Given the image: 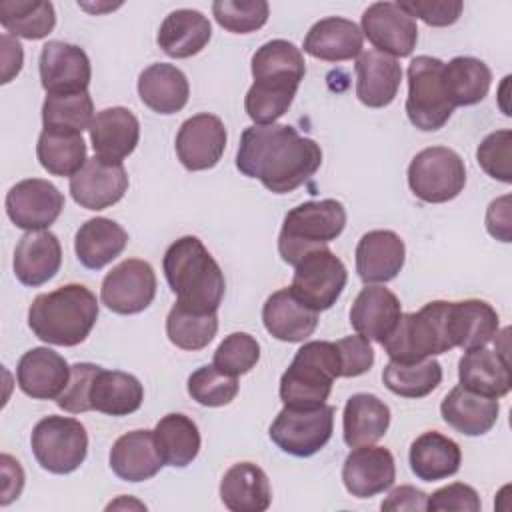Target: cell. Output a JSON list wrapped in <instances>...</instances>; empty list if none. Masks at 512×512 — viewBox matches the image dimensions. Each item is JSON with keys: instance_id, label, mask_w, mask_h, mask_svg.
Here are the masks:
<instances>
[{"instance_id": "cell-1", "label": "cell", "mask_w": 512, "mask_h": 512, "mask_svg": "<svg viewBox=\"0 0 512 512\" xmlns=\"http://www.w3.org/2000/svg\"><path fill=\"white\" fill-rule=\"evenodd\" d=\"M322 164L320 146L288 124H254L240 136L236 168L274 194L308 182Z\"/></svg>"}, {"instance_id": "cell-2", "label": "cell", "mask_w": 512, "mask_h": 512, "mask_svg": "<svg viewBox=\"0 0 512 512\" xmlns=\"http://www.w3.org/2000/svg\"><path fill=\"white\" fill-rule=\"evenodd\" d=\"M162 270L176 302L194 312H216L226 290L224 274L196 236H182L164 254Z\"/></svg>"}, {"instance_id": "cell-3", "label": "cell", "mask_w": 512, "mask_h": 512, "mask_svg": "<svg viewBox=\"0 0 512 512\" xmlns=\"http://www.w3.org/2000/svg\"><path fill=\"white\" fill-rule=\"evenodd\" d=\"M98 320L96 294L84 284H66L38 294L28 308V326L36 338L54 346H76Z\"/></svg>"}, {"instance_id": "cell-4", "label": "cell", "mask_w": 512, "mask_h": 512, "mask_svg": "<svg viewBox=\"0 0 512 512\" xmlns=\"http://www.w3.org/2000/svg\"><path fill=\"white\" fill-rule=\"evenodd\" d=\"M452 302L434 300L418 312L402 314L394 330L380 342L390 360L420 362L444 354L454 346Z\"/></svg>"}, {"instance_id": "cell-5", "label": "cell", "mask_w": 512, "mask_h": 512, "mask_svg": "<svg viewBox=\"0 0 512 512\" xmlns=\"http://www.w3.org/2000/svg\"><path fill=\"white\" fill-rule=\"evenodd\" d=\"M336 378H340L336 342H306L280 378V400L290 408H318L326 404Z\"/></svg>"}, {"instance_id": "cell-6", "label": "cell", "mask_w": 512, "mask_h": 512, "mask_svg": "<svg viewBox=\"0 0 512 512\" xmlns=\"http://www.w3.org/2000/svg\"><path fill=\"white\" fill-rule=\"evenodd\" d=\"M346 226V208L334 198L310 200L284 216L278 252L286 264L296 266L304 254L336 240Z\"/></svg>"}, {"instance_id": "cell-7", "label": "cell", "mask_w": 512, "mask_h": 512, "mask_svg": "<svg viewBox=\"0 0 512 512\" xmlns=\"http://www.w3.org/2000/svg\"><path fill=\"white\" fill-rule=\"evenodd\" d=\"M442 72L444 62L434 56H416L408 64L406 114L412 126L422 132L440 130L454 112Z\"/></svg>"}, {"instance_id": "cell-8", "label": "cell", "mask_w": 512, "mask_h": 512, "mask_svg": "<svg viewBox=\"0 0 512 512\" xmlns=\"http://www.w3.org/2000/svg\"><path fill=\"white\" fill-rule=\"evenodd\" d=\"M36 462L52 474H70L88 454V434L80 420L68 416L42 418L30 436Z\"/></svg>"}, {"instance_id": "cell-9", "label": "cell", "mask_w": 512, "mask_h": 512, "mask_svg": "<svg viewBox=\"0 0 512 512\" xmlns=\"http://www.w3.org/2000/svg\"><path fill=\"white\" fill-rule=\"evenodd\" d=\"M466 184V166L458 152L446 146L420 150L408 166V186L416 198L430 204L454 200Z\"/></svg>"}, {"instance_id": "cell-10", "label": "cell", "mask_w": 512, "mask_h": 512, "mask_svg": "<svg viewBox=\"0 0 512 512\" xmlns=\"http://www.w3.org/2000/svg\"><path fill=\"white\" fill-rule=\"evenodd\" d=\"M334 430V406L290 408L284 406L270 426V440L286 454L308 458L320 452Z\"/></svg>"}, {"instance_id": "cell-11", "label": "cell", "mask_w": 512, "mask_h": 512, "mask_svg": "<svg viewBox=\"0 0 512 512\" xmlns=\"http://www.w3.org/2000/svg\"><path fill=\"white\" fill-rule=\"evenodd\" d=\"M306 74V62L292 42L276 38L262 44L252 56L254 84L250 90L280 98L294 100L296 90Z\"/></svg>"}, {"instance_id": "cell-12", "label": "cell", "mask_w": 512, "mask_h": 512, "mask_svg": "<svg viewBox=\"0 0 512 512\" xmlns=\"http://www.w3.org/2000/svg\"><path fill=\"white\" fill-rule=\"evenodd\" d=\"M294 268L290 290L316 312L332 308L348 282L344 262L326 246L304 254Z\"/></svg>"}, {"instance_id": "cell-13", "label": "cell", "mask_w": 512, "mask_h": 512, "mask_svg": "<svg viewBox=\"0 0 512 512\" xmlns=\"http://www.w3.org/2000/svg\"><path fill=\"white\" fill-rule=\"evenodd\" d=\"M156 296L154 268L140 258H126L102 280V304L122 316L146 310Z\"/></svg>"}, {"instance_id": "cell-14", "label": "cell", "mask_w": 512, "mask_h": 512, "mask_svg": "<svg viewBox=\"0 0 512 512\" xmlns=\"http://www.w3.org/2000/svg\"><path fill=\"white\" fill-rule=\"evenodd\" d=\"M64 210L62 192L48 180L28 178L14 184L6 194V214L16 228L46 230Z\"/></svg>"}, {"instance_id": "cell-15", "label": "cell", "mask_w": 512, "mask_h": 512, "mask_svg": "<svg viewBox=\"0 0 512 512\" xmlns=\"http://www.w3.org/2000/svg\"><path fill=\"white\" fill-rule=\"evenodd\" d=\"M362 36L388 56H410L418 42L416 20L396 2H374L362 14Z\"/></svg>"}, {"instance_id": "cell-16", "label": "cell", "mask_w": 512, "mask_h": 512, "mask_svg": "<svg viewBox=\"0 0 512 512\" xmlns=\"http://www.w3.org/2000/svg\"><path fill=\"white\" fill-rule=\"evenodd\" d=\"M38 70L46 94L86 92L92 78L88 54L80 46L62 40H50L42 46Z\"/></svg>"}, {"instance_id": "cell-17", "label": "cell", "mask_w": 512, "mask_h": 512, "mask_svg": "<svg viewBox=\"0 0 512 512\" xmlns=\"http://www.w3.org/2000/svg\"><path fill=\"white\" fill-rule=\"evenodd\" d=\"M224 122L214 114H196L182 122L176 134V154L180 164L190 170L214 168L226 150Z\"/></svg>"}, {"instance_id": "cell-18", "label": "cell", "mask_w": 512, "mask_h": 512, "mask_svg": "<svg viewBox=\"0 0 512 512\" xmlns=\"http://www.w3.org/2000/svg\"><path fill=\"white\" fill-rule=\"evenodd\" d=\"M128 190V174L122 162H106L98 156L70 178V194L74 202L86 210H104L124 198Z\"/></svg>"}, {"instance_id": "cell-19", "label": "cell", "mask_w": 512, "mask_h": 512, "mask_svg": "<svg viewBox=\"0 0 512 512\" xmlns=\"http://www.w3.org/2000/svg\"><path fill=\"white\" fill-rule=\"evenodd\" d=\"M396 480L394 456L384 446H356L344 460L342 482L356 498H372L388 490Z\"/></svg>"}, {"instance_id": "cell-20", "label": "cell", "mask_w": 512, "mask_h": 512, "mask_svg": "<svg viewBox=\"0 0 512 512\" xmlns=\"http://www.w3.org/2000/svg\"><path fill=\"white\" fill-rule=\"evenodd\" d=\"M70 380L68 362L54 350L38 346L22 354L16 366L18 388L34 400H56Z\"/></svg>"}, {"instance_id": "cell-21", "label": "cell", "mask_w": 512, "mask_h": 512, "mask_svg": "<svg viewBox=\"0 0 512 512\" xmlns=\"http://www.w3.org/2000/svg\"><path fill=\"white\" fill-rule=\"evenodd\" d=\"M88 132L94 156L106 162H122L138 146L140 122L128 108L112 106L96 112Z\"/></svg>"}, {"instance_id": "cell-22", "label": "cell", "mask_w": 512, "mask_h": 512, "mask_svg": "<svg viewBox=\"0 0 512 512\" xmlns=\"http://www.w3.org/2000/svg\"><path fill=\"white\" fill-rule=\"evenodd\" d=\"M404 240L392 230H370L356 246V272L364 284L390 282L404 266Z\"/></svg>"}, {"instance_id": "cell-23", "label": "cell", "mask_w": 512, "mask_h": 512, "mask_svg": "<svg viewBox=\"0 0 512 512\" xmlns=\"http://www.w3.org/2000/svg\"><path fill=\"white\" fill-rule=\"evenodd\" d=\"M14 274L24 286H42L56 276L62 264V246L50 230L26 232L14 250Z\"/></svg>"}, {"instance_id": "cell-24", "label": "cell", "mask_w": 512, "mask_h": 512, "mask_svg": "<svg viewBox=\"0 0 512 512\" xmlns=\"http://www.w3.org/2000/svg\"><path fill=\"white\" fill-rule=\"evenodd\" d=\"M262 322L276 340L304 342L318 326V312L298 300L290 288H280L266 298Z\"/></svg>"}, {"instance_id": "cell-25", "label": "cell", "mask_w": 512, "mask_h": 512, "mask_svg": "<svg viewBox=\"0 0 512 512\" xmlns=\"http://www.w3.org/2000/svg\"><path fill=\"white\" fill-rule=\"evenodd\" d=\"M356 96L368 108H384L394 102L400 82L402 68L396 58L366 50L356 60Z\"/></svg>"}, {"instance_id": "cell-26", "label": "cell", "mask_w": 512, "mask_h": 512, "mask_svg": "<svg viewBox=\"0 0 512 512\" xmlns=\"http://www.w3.org/2000/svg\"><path fill=\"white\" fill-rule=\"evenodd\" d=\"M400 316L402 306L398 296L392 290L374 284H366L350 308L352 328L374 342H382L394 330Z\"/></svg>"}, {"instance_id": "cell-27", "label": "cell", "mask_w": 512, "mask_h": 512, "mask_svg": "<svg viewBox=\"0 0 512 512\" xmlns=\"http://www.w3.org/2000/svg\"><path fill=\"white\" fill-rule=\"evenodd\" d=\"M162 466L154 430L126 432L110 448V468L120 480L144 482L156 476Z\"/></svg>"}, {"instance_id": "cell-28", "label": "cell", "mask_w": 512, "mask_h": 512, "mask_svg": "<svg viewBox=\"0 0 512 512\" xmlns=\"http://www.w3.org/2000/svg\"><path fill=\"white\" fill-rule=\"evenodd\" d=\"M442 420L464 436H482L498 420V398L476 394L464 386L452 388L440 404Z\"/></svg>"}, {"instance_id": "cell-29", "label": "cell", "mask_w": 512, "mask_h": 512, "mask_svg": "<svg viewBox=\"0 0 512 512\" xmlns=\"http://www.w3.org/2000/svg\"><path fill=\"white\" fill-rule=\"evenodd\" d=\"M362 30L348 18L328 16L318 20L304 38V52L326 60L344 62L362 54Z\"/></svg>"}, {"instance_id": "cell-30", "label": "cell", "mask_w": 512, "mask_h": 512, "mask_svg": "<svg viewBox=\"0 0 512 512\" xmlns=\"http://www.w3.org/2000/svg\"><path fill=\"white\" fill-rule=\"evenodd\" d=\"M138 96L144 102V106H148L152 112L164 116L176 114L188 102V78L174 64H150L138 76Z\"/></svg>"}, {"instance_id": "cell-31", "label": "cell", "mask_w": 512, "mask_h": 512, "mask_svg": "<svg viewBox=\"0 0 512 512\" xmlns=\"http://www.w3.org/2000/svg\"><path fill=\"white\" fill-rule=\"evenodd\" d=\"M220 500L232 512H264L270 508L272 490L266 472L252 462H238L220 482Z\"/></svg>"}, {"instance_id": "cell-32", "label": "cell", "mask_w": 512, "mask_h": 512, "mask_svg": "<svg viewBox=\"0 0 512 512\" xmlns=\"http://www.w3.org/2000/svg\"><path fill=\"white\" fill-rule=\"evenodd\" d=\"M128 244V232L114 220L96 216L86 220L74 236V252L84 268L100 270L118 258Z\"/></svg>"}, {"instance_id": "cell-33", "label": "cell", "mask_w": 512, "mask_h": 512, "mask_svg": "<svg viewBox=\"0 0 512 512\" xmlns=\"http://www.w3.org/2000/svg\"><path fill=\"white\" fill-rule=\"evenodd\" d=\"M458 378L460 386L488 396L502 398L510 392L512 376H510V360L500 356L496 350L476 348L468 350L458 362Z\"/></svg>"}, {"instance_id": "cell-34", "label": "cell", "mask_w": 512, "mask_h": 512, "mask_svg": "<svg viewBox=\"0 0 512 512\" xmlns=\"http://www.w3.org/2000/svg\"><path fill=\"white\" fill-rule=\"evenodd\" d=\"M408 462H410V470L418 480L436 482V480L450 478L460 470L462 452L452 438L436 430H430L420 434L410 444Z\"/></svg>"}, {"instance_id": "cell-35", "label": "cell", "mask_w": 512, "mask_h": 512, "mask_svg": "<svg viewBox=\"0 0 512 512\" xmlns=\"http://www.w3.org/2000/svg\"><path fill=\"white\" fill-rule=\"evenodd\" d=\"M210 36L212 26L202 12L180 8L164 18L156 42L170 58H190L210 42Z\"/></svg>"}, {"instance_id": "cell-36", "label": "cell", "mask_w": 512, "mask_h": 512, "mask_svg": "<svg viewBox=\"0 0 512 512\" xmlns=\"http://www.w3.org/2000/svg\"><path fill=\"white\" fill-rule=\"evenodd\" d=\"M390 426V408L374 394L358 392L346 400L342 414L344 442L350 448L378 442Z\"/></svg>"}, {"instance_id": "cell-37", "label": "cell", "mask_w": 512, "mask_h": 512, "mask_svg": "<svg viewBox=\"0 0 512 512\" xmlns=\"http://www.w3.org/2000/svg\"><path fill=\"white\" fill-rule=\"evenodd\" d=\"M144 388L140 380L122 370L100 366L90 386V408L108 416H128L142 406Z\"/></svg>"}, {"instance_id": "cell-38", "label": "cell", "mask_w": 512, "mask_h": 512, "mask_svg": "<svg viewBox=\"0 0 512 512\" xmlns=\"http://www.w3.org/2000/svg\"><path fill=\"white\" fill-rule=\"evenodd\" d=\"M452 338L464 352L488 346L498 334V312L484 300L452 302Z\"/></svg>"}, {"instance_id": "cell-39", "label": "cell", "mask_w": 512, "mask_h": 512, "mask_svg": "<svg viewBox=\"0 0 512 512\" xmlns=\"http://www.w3.org/2000/svg\"><path fill=\"white\" fill-rule=\"evenodd\" d=\"M156 448L164 464L184 468L200 452V432L192 418L172 412L162 416L154 428Z\"/></svg>"}, {"instance_id": "cell-40", "label": "cell", "mask_w": 512, "mask_h": 512, "mask_svg": "<svg viewBox=\"0 0 512 512\" xmlns=\"http://www.w3.org/2000/svg\"><path fill=\"white\" fill-rule=\"evenodd\" d=\"M444 86L452 106H474L486 98L492 72L486 62L472 56H456L444 64Z\"/></svg>"}, {"instance_id": "cell-41", "label": "cell", "mask_w": 512, "mask_h": 512, "mask_svg": "<svg viewBox=\"0 0 512 512\" xmlns=\"http://www.w3.org/2000/svg\"><path fill=\"white\" fill-rule=\"evenodd\" d=\"M36 156L40 166L52 176H74L88 160L86 142L78 132L48 130L38 136Z\"/></svg>"}, {"instance_id": "cell-42", "label": "cell", "mask_w": 512, "mask_h": 512, "mask_svg": "<svg viewBox=\"0 0 512 512\" xmlns=\"http://www.w3.org/2000/svg\"><path fill=\"white\" fill-rule=\"evenodd\" d=\"M0 24L14 38L40 40L54 30L56 12L52 2L44 0H4L0 2Z\"/></svg>"}, {"instance_id": "cell-43", "label": "cell", "mask_w": 512, "mask_h": 512, "mask_svg": "<svg viewBox=\"0 0 512 512\" xmlns=\"http://www.w3.org/2000/svg\"><path fill=\"white\" fill-rule=\"evenodd\" d=\"M384 386L402 398H424L442 382V366L434 358L420 362L390 360L382 370Z\"/></svg>"}, {"instance_id": "cell-44", "label": "cell", "mask_w": 512, "mask_h": 512, "mask_svg": "<svg viewBox=\"0 0 512 512\" xmlns=\"http://www.w3.org/2000/svg\"><path fill=\"white\" fill-rule=\"evenodd\" d=\"M218 332L216 312H194L178 302L172 306L166 318L168 340L182 350H202L206 348Z\"/></svg>"}, {"instance_id": "cell-45", "label": "cell", "mask_w": 512, "mask_h": 512, "mask_svg": "<svg viewBox=\"0 0 512 512\" xmlns=\"http://www.w3.org/2000/svg\"><path fill=\"white\" fill-rule=\"evenodd\" d=\"M94 102L86 92L46 94L42 104V124L48 130L78 132L88 130L94 120Z\"/></svg>"}, {"instance_id": "cell-46", "label": "cell", "mask_w": 512, "mask_h": 512, "mask_svg": "<svg viewBox=\"0 0 512 512\" xmlns=\"http://www.w3.org/2000/svg\"><path fill=\"white\" fill-rule=\"evenodd\" d=\"M238 380L220 372L214 364L200 366L188 378V394L202 406H226L238 394Z\"/></svg>"}, {"instance_id": "cell-47", "label": "cell", "mask_w": 512, "mask_h": 512, "mask_svg": "<svg viewBox=\"0 0 512 512\" xmlns=\"http://www.w3.org/2000/svg\"><path fill=\"white\" fill-rule=\"evenodd\" d=\"M216 22L232 34H250L262 28L270 8L264 0H216L212 4Z\"/></svg>"}, {"instance_id": "cell-48", "label": "cell", "mask_w": 512, "mask_h": 512, "mask_svg": "<svg viewBox=\"0 0 512 512\" xmlns=\"http://www.w3.org/2000/svg\"><path fill=\"white\" fill-rule=\"evenodd\" d=\"M258 360H260L258 340L246 332H232L218 344L212 364L220 372L238 378L250 372Z\"/></svg>"}, {"instance_id": "cell-49", "label": "cell", "mask_w": 512, "mask_h": 512, "mask_svg": "<svg viewBox=\"0 0 512 512\" xmlns=\"http://www.w3.org/2000/svg\"><path fill=\"white\" fill-rule=\"evenodd\" d=\"M512 132L510 130H496L488 134L476 150V160L480 168L494 180L510 184L512 168Z\"/></svg>"}, {"instance_id": "cell-50", "label": "cell", "mask_w": 512, "mask_h": 512, "mask_svg": "<svg viewBox=\"0 0 512 512\" xmlns=\"http://www.w3.org/2000/svg\"><path fill=\"white\" fill-rule=\"evenodd\" d=\"M100 366L90 362H78L70 366V380L64 392L56 398L58 408L70 414L88 412L90 408V386L94 382V376L98 374Z\"/></svg>"}, {"instance_id": "cell-51", "label": "cell", "mask_w": 512, "mask_h": 512, "mask_svg": "<svg viewBox=\"0 0 512 512\" xmlns=\"http://www.w3.org/2000/svg\"><path fill=\"white\" fill-rule=\"evenodd\" d=\"M336 348L340 354V378L362 376L374 364V350L370 340L360 334L336 340Z\"/></svg>"}, {"instance_id": "cell-52", "label": "cell", "mask_w": 512, "mask_h": 512, "mask_svg": "<svg viewBox=\"0 0 512 512\" xmlns=\"http://www.w3.org/2000/svg\"><path fill=\"white\" fill-rule=\"evenodd\" d=\"M412 18H420L428 26H450L454 24L464 4L460 0H406L396 2Z\"/></svg>"}, {"instance_id": "cell-53", "label": "cell", "mask_w": 512, "mask_h": 512, "mask_svg": "<svg viewBox=\"0 0 512 512\" xmlns=\"http://www.w3.org/2000/svg\"><path fill=\"white\" fill-rule=\"evenodd\" d=\"M482 508L478 492L462 482L448 484L438 488L426 498L428 512H444V510H458V512H478Z\"/></svg>"}, {"instance_id": "cell-54", "label": "cell", "mask_w": 512, "mask_h": 512, "mask_svg": "<svg viewBox=\"0 0 512 512\" xmlns=\"http://www.w3.org/2000/svg\"><path fill=\"white\" fill-rule=\"evenodd\" d=\"M0 470H2V498L0 506H8L12 500H16L24 488V470L18 460H14L10 454L0 456Z\"/></svg>"}, {"instance_id": "cell-55", "label": "cell", "mask_w": 512, "mask_h": 512, "mask_svg": "<svg viewBox=\"0 0 512 512\" xmlns=\"http://www.w3.org/2000/svg\"><path fill=\"white\" fill-rule=\"evenodd\" d=\"M486 230L500 242H510V196L492 200L486 210Z\"/></svg>"}, {"instance_id": "cell-56", "label": "cell", "mask_w": 512, "mask_h": 512, "mask_svg": "<svg viewBox=\"0 0 512 512\" xmlns=\"http://www.w3.org/2000/svg\"><path fill=\"white\" fill-rule=\"evenodd\" d=\"M426 498L428 494H424L422 490L414 488V486H398L394 488L388 498L380 504L382 510H390V512H404V510H426Z\"/></svg>"}, {"instance_id": "cell-57", "label": "cell", "mask_w": 512, "mask_h": 512, "mask_svg": "<svg viewBox=\"0 0 512 512\" xmlns=\"http://www.w3.org/2000/svg\"><path fill=\"white\" fill-rule=\"evenodd\" d=\"M0 44H2V80L0 82L8 84L22 70L24 52L20 42L10 34H2Z\"/></svg>"}]
</instances>
